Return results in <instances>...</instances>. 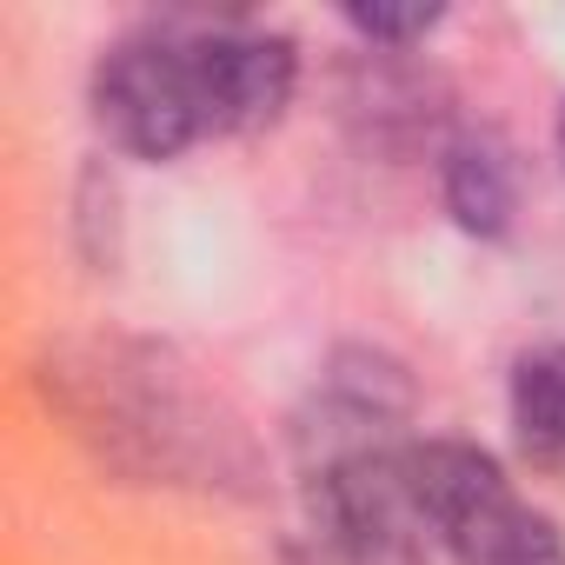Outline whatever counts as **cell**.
<instances>
[{
  "mask_svg": "<svg viewBox=\"0 0 565 565\" xmlns=\"http://www.w3.org/2000/svg\"><path fill=\"white\" fill-rule=\"evenodd\" d=\"M61 399L74 413V426L87 439H100L114 459L140 466V472H173V479H200V472H226L246 466L239 459V426L200 393L186 386V373L167 353L147 347H87L67 353L61 373Z\"/></svg>",
  "mask_w": 565,
  "mask_h": 565,
  "instance_id": "1",
  "label": "cell"
},
{
  "mask_svg": "<svg viewBox=\"0 0 565 565\" xmlns=\"http://www.w3.org/2000/svg\"><path fill=\"white\" fill-rule=\"evenodd\" d=\"M413 505L459 565H565V532L539 512L505 466L472 439H413L406 446Z\"/></svg>",
  "mask_w": 565,
  "mask_h": 565,
  "instance_id": "2",
  "label": "cell"
},
{
  "mask_svg": "<svg viewBox=\"0 0 565 565\" xmlns=\"http://www.w3.org/2000/svg\"><path fill=\"white\" fill-rule=\"evenodd\" d=\"M94 120L134 160H180L193 140H206L213 127L193 61V21L120 34L94 67Z\"/></svg>",
  "mask_w": 565,
  "mask_h": 565,
  "instance_id": "3",
  "label": "cell"
},
{
  "mask_svg": "<svg viewBox=\"0 0 565 565\" xmlns=\"http://www.w3.org/2000/svg\"><path fill=\"white\" fill-rule=\"evenodd\" d=\"M193 61H200L213 134H259L300 94L294 34L259 28V21H193Z\"/></svg>",
  "mask_w": 565,
  "mask_h": 565,
  "instance_id": "4",
  "label": "cell"
},
{
  "mask_svg": "<svg viewBox=\"0 0 565 565\" xmlns=\"http://www.w3.org/2000/svg\"><path fill=\"white\" fill-rule=\"evenodd\" d=\"M439 193H446V213L466 233L499 239L512 226V213H519V160H512V147L492 127H459L439 147Z\"/></svg>",
  "mask_w": 565,
  "mask_h": 565,
  "instance_id": "5",
  "label": "cell"
},
{
  "mask_svg": "<svg viewBox=\"0 0 565 565\" xmlns=\"http://www.w3.org/2000/svg\"><path fill=\"white\" fill-rule=\"evenodd\" d=\"M347 120L360 127L366 147L380 153H406L413 140H426L439 127L433 107V74L406 67L399 54H366L347 81Z\"/></svg>",
  "mask_w": 565,
  "mask_h": 565,
  "instance_id": "6",
  "label": "cell"
},
{
  "mask_svg": "<svg viewBox=\"0 0 565 565\" xmlns=\"http://www.w3.org/2000/svg\"><path fill=\"white\" fill-rule=\"evenodd\" d=\"M512 426L539 459H565V347H539L512 366Z\"/></svg>",
  "mask_w": 565,
  "mask_h": 565,
  "instance_id": "7",
  "label": "cell"
},
{
  "mask_svg": "<svg viewBox=\"0 0 565 565\" xmlns=\"http://www.w3.org/2000/svg\"><path fill=\"white\" fill-rule=\"evenodd\" d=\"M347 28L373 54H399V47H413L439 28V8H347Z\"/></svg>",
  "mask_w": 565,
  "mask_h": 565,
  "instance_id": "8",
  "label": "cell"
},
{
  "mask_svg": "<svg viewBox=\"0 0 565 565\" xmlns=\"http://www.w3.org/2000/svg\"><path fill=\"white\" fill-rule=\"evenodd\" d=\"M558 153H565V114H558Z\"/></svg>",
  "mask_w": 565,
  "mask_h": 565,
  "instance_id": "9",
  "label": "cell"
}]
</instances>
